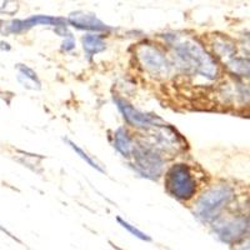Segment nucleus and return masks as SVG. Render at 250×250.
<instances>
[{
	"label": "nucleus",
	"instance_id": "1",
	"mask_svg": "<svg viewBox=\"0 0 250 250\" xmlns=\"http://www.w3.org/2000/svg\"><path fill=\"white\" fill-rule=\"evenodd\" d=\"M174 51L176 59L187 73L200 75L209 80H214L218 75L215 60L194 40H178L174 43Z\"/></svg>",
	"mask_w": 250,
	"mask_h": 250
},
{
	"label": "nucleus",
	"instance_id": "2",
	"mask_svg": "<svg viewBox=\"0 0 250 250\" xmlns=\"http://www.w3.org/2000/svg\"><path fill=\"white\" fill-rule=\"evenodd\" d=\"M165 188L176 199H191L196 191V182L189 167L185 164L173 165L165 175Z\"/></svg>",
	"mask_w": 250,
	"mask_h": 250
},
{
	"label": "nucleus",
	"instance_id": "3",
	"mask_svg": "<svg viewBox=\"0 0 250 250\" xmlns=\"http://www.w3.org/2000/svg\"><path fill=\"white\" fill-rule=\"evenodd\" d=\"M233 198V190L228 187L214 188L202 196L196 205V213L204 220H211Z\"/></svg>",
	"mask_w": 250,
	"mask_h": 250
},
{
	"label": "nucleus",
	"instance_id": "4",
	"mask_svg": "<svg viewBox=\"0 0 250 250\" xmlns=\"http://www.w3.org/2000/svg\"><path fill=\"white\" fill-rule=\"evenodd\" d=\"M138 59L143 68L155 78H167L170 74L171 65L167 57L158 48L143 44L137 49Z\"/></svg>",
	"mask_w": 250,
	"mask_h": 250
},
{
	"label": "nucleus",
	"instance_id": "5",
	"mask_svg": "<svg viewBox=\"0 0 250 250\" xmlns=\"http://www.w3.org/2000/svg\"><path fill=\"white\" fill-rule=\"evenodd\" d=\"M134 162L138 170L146 178L155 179L163 170V160L154 150L145 146H137L133 149Z\"/></svg>",
	"mask_w": 250,
	"mask_h": 250
},
{
	"label": "nucleus",
	"instance_id": "6",
	"mask_svg": "<svg viewBox=\"0 0 250 250\" xmlns=\"http://www.w3.org/2000/svg\"><path fill=\"white\" fill-rule=\"evenodd\" d=\"M117 105L119 110L122 111L123 117L129 124L134 125V126H139V128H150V126H158V125H163L164 122L156 115H151V114L143 113L131 106L126 102L122 99H117Z\"/></svg>",
	"mask_w": 250,
	"mask_h": 250
},
{
	"label": "nucleus",
	"instance_id": "7",
	"mask_svg": "<svg viewBox=\"0 0 250 250\" xmlns=\"http://www.w3.org/2000/svg\"><path fill=\"white\" fill-rule=\"evenodd\" d=\"M250 223L245 218H236L218 223L215 227L219 238L225 243H236L244 238L249 230Z\"/></svg>",
	"mask_w": 250,
	"mask_h": 250
},
{
	"label": "nucleus",
	"instance_id": "8",
	"mask_svg": "<svg viewBox=\"0 0 250 250\" xmlns=\"http://www.w3.org/2000/svg\"><path fill=\"white\" fill-rule=\"evenodd\" d=\"M69 21L77 28L86 29V30L104 31L108 29V26L104 25L99 19H97L95 15L85 14V13H75V14L70 15Z\"/></svg>",
	"mask_w": 250,
	"mask_h": 250
},
{
	"label": "nucleus",
	"instance_id": "9",
	"mask_svg": "<svg viewBox=\"0 0 250 250\" xmlns=\"http://www.w3.org/2000/svg\"><path fill=\"white\" fill-rule=\"evenodd\" d=\"M114 146L124 156H130L133 153V143H131L128 131L124 128H119L114 134Z\"/></svg>",
	"mask_w": 250,
	"mask_h": 250
},
{
	"label": "nucleus",
	"instance_id": "10",
	"mask_svg": "<svg viewBox=\"0 0 250 250\" xmlns=\"http://www.w3.org/2000/svg\"><path fill=\"white\" fill-rule=\"evenodd\" d=\"M227 66L231 74L250 78V59L248 58H231Z\"/></svg>",
	"mask_w": 250,
	"mask_h": 250
},
{
	"label": "nucleus",
	"instance_id": "11",
	"mask_svg": "<svg viewBox=\"0 0 250 250\" xmlns=\"http://www.w3.org/2000/svg\"><path fill=\"white\" fill-rule=\"evenodd\" d=\"M83 46H84V50L86 51V54L91 57V55L98 54V53L104 50L105 43L99 35L89 34L83 38Z\"/></svg>",
	"mask_w": 250,
	"mask_h": 250
},
{
	"label": "nucleus",
	"instance_id": "12",
	"mask_svg": "<svg viewBox=\"0 0 250 250\" xmlns=\"http://www.w3.org/2000/svg\"><path fill=\"white\" fill-rule=\"evenodd\" d=\"M21 26H23V30L25 29L31 28V26L38 25V24H45V25H64V21L59 18H51L46 17V15H37V17H31L26 20H20Z\"/></svg>",
	"mask_w": 250,
	"mask_h": 250
},
{
	"label": "nucleus",
	"instance_id": "13",
	"mask_svg": "<svg viewBox=\"0 0 250 250\" xmlns=\"http://www.w3.org/2000/svg\"><path fill=\"white\" fill-rule=\"evenodd\" d=\"M214 50L218 54V57L225 58V59H231L234 57V53H235V46L233 45L231 42H229L228 39L224 38H219L218 40L214 44Z\"/></svg>",
	"mask_w": 250,
	"mask_h": 250
},
{
	"label": "nucleus",
	"instance_id": "14",
	"mask_svg": "<svg viewBox=\"0 0 250 250\" xmlns=\"http://www.w3.org/2000/svg\"><path fill=\"white\" fill-rule=\"evenodd\" d=\"M66 142L69 143V145H70V146H71V149H73V150H74L75 153H77L78 155H79L83 160H85V163H88V164L90 165L91 168L97 169V170H99V171H102V173H104V169H103L102 167H100V165H98L97 162H94V160L91 159L90 156H89L88 154L85 153V151L83 150V149H80L77 144H74V143L70 142V140H66Z\"/></svg>",
	"mask_w": 250,
	"mask_h": 250
},
{
	"label": "nucleus",
	"instance_id": "15",
	"mask_svg": "<svg viewBox=\"0 0 250 250\" xmlns=\"http://www.w3.org/2000/svg\"><path fill=\"white\" fill-rule=\"evenodd\" d=\"M118 222H119V224L122 225L124 229H126L128 231H130L131 234H133L134 236H137V238H139L140 240H145V242H150V238H149L146 234H144L143 231H140L139 229H137L135 227H133V225L129 224L128 222H125V220H123L122 218H118Z\"/></svg>",
	"mask_w": 250,
	"mask_h": 250
},
{
	"label": "nucleus",
	"instance_id": "16",
	"mask_svg": "<svg viewBox=\"0 0 250 250\" xmlns=\"http://www.w3.org/2000/svg\"><path fill=\"white\" fill-rule=\"evenodd\" d=\"M19 70L21 71V73H23V74H25V75H24V77L29 78V79H31V80H33V82L39 83V80H38L37 74H35L34 71L31 70V69L26 68V66H24V65H19ZM39 84H40V83H39Z\"/></svg>",
	"mask_w": 250,
	"mask_h": 250
},
{
	"label": "nucleus",
	"instance_id": "17",
	"mask_svg": "<svg viewBox=\"0 0 250 250\" xmlns=\"http://www.w3.org/2000/svg\"><path fill=\"white\" fill-rule=\"evenodd\" d=\"M64 48H65V50H71V49L74 48V42H73V38L69 37V40L68 42H64Z\"/></svg>",
	"mask_w": 250,
	"mask_h": 250
}]
</instances>
